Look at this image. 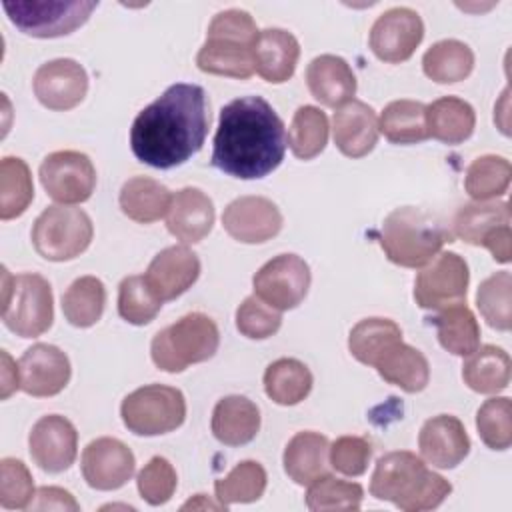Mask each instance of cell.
<instances>
[{"mask_svg":"<svg viewBox=\"0 0 512 512\" xmlns=\"http://www.w3.org/2000/svg\"><path fill=\"white\" fill-rule=\"evenodd\" d=\"M208 126L204 88L178 82L138 112L130 128V148L142 164L168 170L184 164L202 148Z\"/></svg>","mask_w":512,"mask_h":512,"instance_id":"obj_1","label":"cell"},{"mask_svg":"<svg viewBox=\"0 0 512 512\" xmlns=\"http://www.w3.org/2000/svg\"><path fill=\"white\" fill-rule=\"evenodd\" d=\"M284 154V122L262 96H240L220 110L214 168L240 180H256L276 170Z\"/></svg>","mask_w":512,"mask_h":512,"instance_id":"obj_2","label":"cell"},{"mask_svg":"<svg viewBox=\"0 0 512 512\" xmlns=\"http://www.w3.org/2000/svg\"><path fill=\"white\" fill-rule=\"evenodd\" d=\"M450 492L452 484L428 470L422 458L408 450L380 456L370 480V494L374 498L394 502L404 512L438 508Z\"/></svg>","mask_w":512,"mask_h":512,"instance_id":"obj_3","label":"cell"},{"mask_svg":"<svg viewBox=\"0 0 512 512\" xmlns=\"http://www.w3.org/2000/svg\"><path fill=\"white\" fill-rule=\"evenodd\" d=\"M378 240L390 262L404 268H420L452 240V234L430 212L402 206L384 218Z\"/></svg>","mask_w":512,"mask_h":512,"instance_id":"obj_4","label":"cell"},{"mask_svg":"<svg viewBox=\"0 0 512 512\" xmlns=\"http://www.w3.org/2000/svg\"><path fill=\"white\" fill-rule=\"evenodd\" d=\"M218 344L220 332L216 322L202 312H190L154 334L150 354L160 370L176 374L190 364L210 360Z\"/></svg>","mask_w":512,"mask_h":512,"instance_id":"obj_5","label":"cell"},{"mask_svg":"<svg viewBox=\"0 0 512 512\" xmlns=\"http://www.w3.org/2000/svg\"><path fill=\"white\" fill-rule=\"evenodd\" d=\"M2 320L10 332L22 338L44 334L54 320V298L48 280L36 272L10 276L2 270Z\"/></svg>","mask_w":512,"mask_h":512,"instance_id":"obj_6","label":"cell"},{"mask_svg":"<svg viewBox=\"0 0 512 512\" xmlns=\"http://www.w3.org/2000/svg\"><path fill=\"white\" fill-rule=\"evenodd\" d=\"M94 226L82 208L48 206L32 226L34 250L50 262H66L80 256L92 242Z\"/></svg>","mask_w":512,"mask_h":512,"instance_id":"obj_7","label":"cell"},{"mask_svg":"<svg viewBox=\"0 0 512 512\" xmlns=\"http://www.w3.org/2000/svg\"><path fill=\"white\" fill-rule=\"evenodd\" d=\"M124 426L138 436H160L182 426L186 400L178 388L148 384L130 392L120 406Z\"/></svg>","mask_w":512,"mask_h":512,"instance_id":"obj_8","label":"cell"},{"mask_svg":"<svg viewBox=\"0 0 512 512\" xmlns=\"http://www.w3.org/2000/svg\"><path fill=\"white\" fill-rule=\"evenodd\" d=\"M98 2L84 0H6L2 2L10 22L34 38H58L80 28Z\"/></svg>","mask_w":512,"mask_h":512,"instance_id":"obj_9","label":"cell"},{"mask_svg":"<svg viewBox=\"0 0 512 512\" xmlns=\"http://www.w3.org/2000/svg\"><path fill=\"white\" fill-rule=\"evenodd\" d=\"M470 272L456 252H440L414 280V300L426 310H444L466 300Z\"/></svg>","mask_w":512,"mask_h":512,"instance_id":"obj_10","label":"cell"},{"mask_svg":"<svg viewBox=\"0 0 512 512\" xmlns=\"http://www.w3.org/2000/svg\"><path fill=\"white\" fill-rule=\"evenodd\" d=\"M38 174L46 194L66 206L86 202L96 186V168L92 160L78 150L48 154Z\"/></svg>","mask_w":512,"mask_h":512,"instance_id":"obj_11","label":"cell"},{"mask_svg":"<svg viewBox=\"0 0 512 512\" xmlns=\"http://www.w3.org/2000/svg\"><path fill=\"white\" fill-rule=\"evenodd\" d=\"M310 266L298 254H278L252 278L254 294L276 310L296 308L310 288Z\"/></svg>","mask_w":512,"mask_h":512,"instance_id":"obj_12","label":"cell"},{"mask_svg":"<svg viewBox=\"0 0 512 512\" xmlns=\"http://www.w3.org/2000/svg\"><path fill=\"white\" fill-rule=\"evenodd\" d=\"M424 38V22L418 12L396 6L382 12L370 28V48L374 56L388 64L408 60Z\"/></svg>","mask_w":512,"mask_h":512,"instance_id":"obj_13","label":"cell"},{"mask_svg":"<svg viewBox=\"0 0 512 512\" xmlns=\"http://www.w3.org/2000/svg\"><path fill=\"white\" fill-rule=\"evenodd\" d=\"M32 88L42 106L48 110H70L78 106L88 92V74L72 58H56L38 66Z\"/></svg>","mask_w":512,"mask_h":512,"instance_id":"obj_14","label":"cell"},{"mask_svg":"<svg viewBox=\"0 0 512 512\" xmlns=\"http://www.w3.org/2000/svg\"><path fill=\"white\" fill-rule=\"evenodd\" d=\"M28 448L32 460L50 474L68 470L78 452V432L74 424L60 416L48 414L36 420L28 436Z\"/></svg>","mask_w":512,"mask_h":512,"instance_id":"obj_15","label":"cell"},{"mask_svg":"<svg viewBox=\"0 0 512 512\" xmlns=\"http://www.w3.org/2000/svg\"><path fill=\"white\" fill-rule=\"evenodd\" d=\"M134 468L132 450L118 438H96L82 452V476L96 490L122 488L132 478Z\"/></svg>","mask_w":512,"mask_h":512,"instance_id":"obj_16","label":"cell"},{"mask_svg":"<svg viewBox=\"0 0 512 512\" xmlns=\"http://www.w3.org/2000/svg\"><path fill=\"white\" fill-rule=\"evenodd\" d=\"M222 226L238 242L262 244L282 230V214L264 196H240L224 208Z\"/></svg>","mask_w":512,"mask_h":512,"instance_id":"obj_17","label":"cell"},{"mask_svg":"<svg viewBox=\"0 0 512 512\" xmlns=\"http://www.w3.org/2000/svg\"><path fill=\"white\" fill-rule=\"evenodd\" d=\"M20 388L36 398L56 396L70 382V360L54 344L38 342L18 360Z\"/></svg>","mask_w":512,"mask_h":512,"instance_id":"obj_18","label":"cell"},{"mask_svg":"<svg viewBox=\"0 0 512 512\" xmlns=\"http://www.w3.org/2000/svg\"><path fill=\"white\" fill-rule=\"evenodd\" d=\"M200 276V260L188 246H168L158 252L144 278L152 292L162 300L182 296Z\"/></svg>","mask_w":512,"mask_h":512,"instance_id":"obj_19","label":"cell"},{"mask_svg":"<svg viewBox=\"0 0 512 512\" xmlns=\"http://www.w3.org/2000/svg\"><path fill=\"white\" fill-rule=\"evenodd\" d=\"M422 458L436 468H454L470 452V438L464 424L450 414H438L424 422L418 434Z\"/></svg>","mask_w":512,"mask_h":512,"instance_id":"obj_20","label":"cell"},{"mask_svg":"<svg viewBox=\"0 0 512 512\" xmlns=\"http://www.w3.org/2000/svg\"><path fill=\"white\" fill-rule=\"evenodd\" d=\"M378 118L372 106L362 100H350L332 116V136L336 148L348 158H362L376 146Z\"/></svg>","mask_w":512,"mask_h":512,"instance_id":"obj_21","label":"cell"},{"mask_svg":"<svg viewBox=\"0 0 512 512\" xmlns=\"http://www.w3.org/2000/svg\"><path fill=\"white\" fill-rule=\"evenodd\" d=\"M214 204L200 188L178 190L166 212V228L184 244H196L206 238L214 226Z\"/></svg>","mask_w":512,"mask_h":512,"instance_id":"obj_22","label":"cell"},{"mask_svg":"<svg viewBox=\"0 0 512 512\" xmlns=\"http://www.w3.org/2000/svg\"><path fill=\"white\" fill-rule=\"evenodd\" d=\"M254 70L272 84H282L292 78L298 58L300 44L294 34L284 28L260 30L252 46Z\"/></svg>","mask_w":512,"mask_h":512,"instance_id":"obj_23","label":"cell"},{"mask_svg":"<svg viewBox=\"0 0 512 512\" xmlns=\"http://www.w3.org/2000/svg\"><path fill=\"white\" fill-rule=\"evenodd\" d=\"M310 94L324 106H342L356 94V76L350 64L334 54L316 56L306 68Z\"/></svg>","mask_w":512,"mask_h":512,"instance_id":"obj_24","label":"cell"},{"mask_svg":"<svg viewBox=\"0 0 512 512\" xmlns=\"http://www.w3.org/2000/svg\"><path fill=\"white\" fill-rule=\"evenodd\" d=\"M260 430L258 406L240 394L224 396L212 412V434L226 446H242L256 438Z\"/></svg>","mask_w":512,"mask_h":512,"instance_id":"obj_25","label":"cell"},{"mask_svg":"<svg viewBox=\"0 0 512 512\" xmlns=\"http://www.w3.org/2000/svg\"><path fill=\"white\" fill-rule=\"evenodd\" d=\"M330 442L320 432H298L284 448V470L300 486H310L314 480L328 474Z\"/></svg>","mask_w":512,"mask_h":512,"instance_id":"obj_26","label":"cell"},{"mask_svg":"<svg viewBox=\"0 0 512 512\" xmlns=\"http://www.w3.org/2000/svg\"><path fill=\"white\" fill-rule=\"evenodd\" d=\"M374 368L382 380L410 394L424 390L430 380V364L426 356L402 340L388 348L374 364Z\"/></svg>","mask_w":512,"mask_h":512,"instance_id":"obj_27","label":"cell"},{"mask_svg":"<svg viewBox=\"0 0 512 512\" xmlns=\"http://www.w3.org/2000/svg\"><path fill=\"white\" fill-rule=\"evenodd\" d=\"M476 126L474 108L456 96H442L426 106L428 136L444 144H460L468 140Z\"/></svg>","mask_w":512,"mask_h":512,"instance_id":"obj_28","label":"cell"},{"mask_svg":"<svg viewBox=\"0 0 512 512\" xmlns=\"http://www.w3.org/2000/svg\"><path fill=\"white\" fill-rule=\"evenodd\" d=\"M170 190L148 176H134L120 188V210L134 222L150 224L166 216L170 208Z\"/></svg>","mask_w":512,"mask_h":512,"instance_id":"obj_29","label":"cell"},{"mask_svg":"<svg viewBox=\"0 0 512 512\" xmlns=\"http://www.w3.org/2000/svg\"><path fill=\"white\" fill-rule=\"evenodd\" d=\"M510 356L498 346H478L462 364L464 384L480 394H498L510 382Z\"/></svg>","mask_w":512,"mask_h":512,"instance_id":"obj_30","label":"cell"},{"mask_svg":"<svg viewBox=\"0 0 512 512\" xmlns=\"http://www.w3.org/2000/svg\"><path fill=\"white\" fill-rule=\"evenodd\" d=\"M196 64L206 74L230 76L240 80L250 78L254 74L252 46L234 40L206 38V42L196 54Z\"/></svg>","mask_w":512,"mask_h":512,"instance_id":"obj_31","label":"cell"},{"mask_svg":"<svg viewBox=\"0 0 512 512\" xmlns=\"http://www.w3.org/2000/svg\"><path fill=\"white\" fill-rule=\"evenodd\" d=\"M438 342L454 356H468L480 346V326L474 312L464 304H454L432 318Z\"/></svg>","mask_w":512,"mask_h":512,"instance_id":"obj_32","label":"cell"},{"mask_svg":"<svg viewBox=\"0 0 512 512\" xmlns=\"http://www.w3.org/2000/svg\"><path fill=\"white\" fill-rule=\"evenodd\" d=\"M264 390L280 406L302 402L312 390V372L296 358H278L264 372Z\"/></svg>","mask_w":512,"mask_h":512,"instance_id":"obj_33","label":"cell"},{"mask_svg":"<svg viewBox=\"0 0 512 512\" xmlns=\"http://www.w3.org/2000/svg\"><path fill=\"white\" fill-rule=\"evenodd\" d=\"M474 68V52L468 44L448 38L432 44L422 56L424 74L438 84L460 82Z\"/></svg>","mask_w":512,"mask_h":512,"instance_id":"obj_34","label":"cell"},{"mask_svg":"<svg viewBox=\"0 0 512 512\" xmlns=\"http://www.w3.org/2000/svg\"><path fill=\"white\" fill-rule=\"evenodd\" d=\"M400 340L402 330L394 320L364 318L350 330L348 350L358 362L374 366L380 356Z\"/></svg>","mask_w":512,"mask_h":512,"instance_id":"obj_35","label":"cell"},{"mask_svg":"<svg viewBox=\"0 0 512 512\" xmlns=\"http://www.w3.org/2000/svg\"><path fill=\"white\" fill-rule=\"evenodd\" d=\"M378 130L392 144L422 142L428 138L426 106L418 100H394L382 110Z\"/></svg>","mask_w":512,"mask_h":512,"instance_id":"obj_36","label":"cell"},{"mask_svg":"<svg viewBox=\"0 0 512 512\" xmlns=\"http://www.w3.org/2000/svg\"><path fill=\"white\" fill-rule=\"evenodd\" d=\"M510 224L508 202H470L454 216V234L468 244L482 246L500 226Z\"/></svg>","mask_w":512,"mask_h":512,"instance_id":"obj_37","label":"cell"},{"mask_svg":"<svg viewBox=\"0 0 512 512\" xmlns=\"http://www.w3.org/2000/svg\"><path fill=\"white\" fill-rule=\"evenodd\" d=\"M106 288L96 276L76 278L62 294V312L76 328L94 326L104 312Z\"/></svg>","mask_w":512,"mask_h":512,"instance_id":"obj_38","label":"cell"},{"mask_svg":"<svg viewBox=\"0 0 512 512\" xmlns=\"http://www.w3.org/2000/svg\"><path fill=\"white\" fill-rule=\"evenodd\" d=\"M34 198L30 168L22 158L6 156L0 162V218L12 220L26 212Z\"/></svg>","mask_w":512,"mask_h":512,"instance_id":"obj_39","label":"cell"},{"mask_svg":"<svg viewBox=\"0 0 512 512\" xmlns=\"http://www.w3.org/2000/svg\"><path fill=\"white\" fill-rule=\"evenodd\" d=\"M328 142V118L316 106H300L288 128V146L300 160H312Z\"/></svg>","mask_w":512,"mask_h":512,"instance_id":"obj_40","label":"cell"},{"mask_svg":"<svg viewBox=\"0 0 512 512\" xmlns=\"http://www.w3.org/2000/svg\"><path fill=\"white\" fill-rule=\"evenodd\" d=\"M512 168L504 156L484 154L472 160L466 170L464 188L476 202H488L502 196L510 186Z\"/></svg>","mask_w":512,"mask_h":512,"instance_id":"obj_41","label":"cell"},{"mask_svg":"<svg viewBox=\"0 0 512 512\" xmlns=\"http://www.w3.org/2000/svg\"><path fill=\"white\" fill-rule=\"evenodd\" d=\"M266 470L256 460H242L228 476L214 482L218 502L228 508L230 504L256 502L266 490Z\"/></svg>","mask_w":512,"mask_h":512,"instance_id":"obj_42","label":"cell"},{"mask_svg":"<svg viewBox=\"0 0 512 512\" xmlns=\"http://www.w3.org/2000/svg\"><path fill=\"white\" fill-rule=\"evenodd\" d=\"M364 490L358 482L334 478L330 474L314 480L306 492V506L314 512L326 510H358Z\"/></svg>","mask_w":512,"mask_h":512,"instance_id":"obj_43","label":"cell"},{"mask_svg":"<svg viewBox=\"0 0 512 512\" xmlns=\"http://www.w3.org/2000/svg\"><path fill=\"white\" fill-rule=\"evenodd\" d=\"M510 292H512V276L502 270L488 276L476 292V306L484 320L496 330H510L512 312H510Z\"/></svg>","mask_w":512,"mask_h":512,"instance_id":"obj_44","label":"cell"},{"mask_svg":"<svg viewBox=\"0 0 512 512\" xmlns=\"http://www.w3.org/2000/svg\"><path fill=\"white\" fill-rule=\"evenodd\" d=\"M162 300L152 292L144 276H126L118 286V314L134 324L144 326L156 318Z\"/></svg>","mask_w":512,"mask_h":512,"instance_id":"obj_45","label":"cell"},{"mask_svg":"<svg viewBox=\"0 0 512 512\" xmlns=\"http://www.w3.org/2000/svg\"><path fill=\"white\" fill-rule=\"evenodd\" d=\"M476 428L482 442L492 450H506L512 444V404L498 396L486 400L476 412Z\"/></svg>","mask_w":512,"mask_h":512,"instance_id":"obj_46","label":"cell"},{"mask_svg":"<svg viewBox=\"0 0 512 512\" xmlns=\"http://www.w3.org/2000/svg\"><path fill=\"white\" fill-rule=\"evenodd\" d=\"M282 326L280 310L268 306L256 294L248 296L236 310V328L242 336L264 340L274 336Z\"/></svg>","mask_w":512,"mask_h":512,"instance_id":"obj_47","label":"cell"},{"mask_svg":"<svg viewBox=\"0 0 512 512\" xmlns=\"http://www.w3.org/2000/svg\"><path fill=\"white\" fill-rule=\"evenodd\" d=\"M34 498L32 474L22 460L2 458L0 462V504L6 510L28 508Z\"/></svg>","mask_w":512,"mask_h":512,"instance_id":"obj_48","label":"cell"},{"mask_svg":"<svg viewBox=\"0 0 512 512\" xmlns=\"http://www.w3.org/2000/svg\"><path fill=\"white\" fill-rule=\"evenodd\" d=\"M136 484H138L140 496L150 506H160V504H166L172 498V494L176 490V484H178V476H176L174 466L166 458L154 456L138 472Z\"/></svg>","mask_w":512,"mask_h":512,"instance_id":"obj_49","label":"cell"},{"mask_svg":"<svg viewBox=\"0 0 512 512\" xmlns=\"http://www.w3.org/2000/svg\"><path fill=\"white\" fill-rule=\"evenodd\" d=\"M372 458V444L362 436H340L330 444V466L344 476H362Z\"/></svg>","mask_w":512,"mask_h":512,"instance_id":"obj_50","label":"cell"},{"mask_svg":"<svg viewBox=\"0 0 512 512\" xmlns=\"http://www.w3.org/2000/svg\"><path fill=\"white\" fill-rule=\"evenodd\" d=\"M256 36H258V28L254 18L246 10H238V8L218 12L212 18L206 34V38L234 40L246 46H254Z\"/></svg>","mask_w":512,"mask_h":512,"instance_id":"obj_51","label":"cell"},{"mask_svg":"<svg viewBox=\"0 0 512 512\" xmlns=\"http://www.w3.org/2000/svg\"><path fill=\"white\" fill-rule=\"evenodd\" d=\"M26 510H80L78 502L74 500V496L58 486H42L34 492L32 502L28 504Z\"/></svg>","mask_w":512,"mask_h":512,"instance_id":"obj_52","label":"cell"},{"mask_svg":"<svg viewBox=\"0 0 512 512\" xmlns=\"http://www.w3.org/2000/svg\"><path fill=\"white\" fill-rule=\"evenodd\" d=\"M510 240H512V232H510V224H506V226L496 228V230L484 240L482 246L490 250V254H492V258H494L496 262L506 264V262H510Z\"/></svg>","mask_w":512,"mask_h":512,"instance_id":"obj_53","label":"cell"},{"mask_svg":"<svg viewBox=\"0 0 512 512\" xmlns=\"http://www.w3.org/2000/svg\"><path fill=\"white\" fill-rule=\"evenodd\" d=\"M2 360H4V368H2V398H8L14 390L20 388V382L16 378H10V356L6 354V350H2Z\"/></svg>","mask_w":512,"mask_h":512,"instance_id":"obj_54","label":"cell"},{"mask_svg":"<svg viewBox=\"0 0 512 512\" xmlns=\"http://www.w3.org/2000/svg\"><path fill=\"white\" fill-rule=\"evenodd\" d=\"M196 496H198V500H200V502H196V500H188V502L182 506V510H188V508H224L220 502H218V504H212L210 500L206 502V500H204V498H206L204 494H196ZM224 510H226V508H224Z\"/></svg>","mask_w":512,"mask_h":512,"instance_id":"obj_55","label":"cell"}]
</instances>
